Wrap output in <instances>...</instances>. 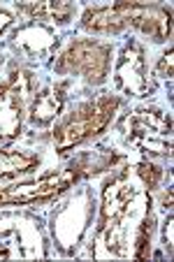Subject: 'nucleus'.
I'll return each mask as SVG.
<instances>
[{
    "mask_svg": "<svg viewBox=\"0 0 174 262\" xmlns=\"http://www.w3.org/2000/svg\"><path fill=\"white\" fill-rule=\"evenodd\" d=\"M116 109H119V98L116 95H100L98 100H91V102L75 107L56 125V133H54L56 151L65 154L68 148L100 135L110 125L112 116L116 114Z\"/></svg>",
    "mask_w": 174,
    "mask_h": 262,
    "instance_id": "1",
    "label": "nucleus"
},
{
    "mask_svg": "<svg viewBox=\"0 0 174 262\" xmlns=\"http://www.w3.org/2000/svg\"><path fill=\"white\" fill-rule=\"evenodd\" d=\"M112 47L95 40H77L58 56V74H81L91 84H102L110 74Z\"/></svg>",
    "mask_w": 174,
    "mask_h": 262,
    "instance_id": "2",
    "label": "nucleus"
},
{
    "mask_svg": "<svg viewBox=\"0 0 174 262\" xmlns=\"http://www.w3.org/2000/svg\"><path fill=\"white\" fill-rule=\"evenodd\" d=\"M77 179L79 177L75 174V169L68 167L60 174H51V177L45 179H35V181H24L7 186V188H0V207H16V204L21 207V204L47 202V200L72 188V183Z\"/></svg>",
    "mask_w": 174,
    "mask_h": 262,
    "instance_id": "3",
    "label": "nucleus"
},
{
    "mask_svg": "<svg viewBox=\"0 0 174 262\" xmlns=\"http://www.w3.org/2000/svg\"><path fill=\"white\" fill-rule=\"evenodd\" d=\"M116 84L121 91L137 98H144L154 91L149 77H146V56L144 47L139 42H128L125 49L121 51V58L116 63Z\"/></svg>",
    "mask_w": 174,
    "mask_h": 262,
    "instance_id": "4",
    "label": "nucleus"
},
{
    "mask_svg": "<svg viewBox=\"0 0 174 262\" xmlns=\"http://www.w3.org/2000/svg\"><path fill=\"white\" fill-rule=\"evenodd\" d=\"M91 221V200L89 195H77L70 200L58 213H54V237L60 242V246H77L81 239L86 225Z\"/></svg>",
    "mask_w": 174,
    "mask_h": 262,
    "instance_id": "5",
    "label": "nucleus"
},
{
    "mask_svg": "<svg viewBox=\"0 0 174 262\" xmlns=\"http://www.w3.org/2000/svg\"><path fill=\"white\" fill-rule=\"evenodd\" d=\"M172 16L167 10L158 5H146V3H130L128 10V26L142 30L144 35H149L154 42H163L169 37L172 30Z\"/></svg>",
    "mask_w": 174,
    "mask_h": 262,
    "instance_id": "6",
    "label": "nucleus"
},
{
    "mask_svg": "<svg viewBox=\"0 0 174 262\" xmlns=\"http://www.w3.org/2000/svg\"><path fill=\"white\" fill-rule=\"evenodd\" d=\"M128 10L130 3H114L110 7H95L84 14V26L86 30L93 33H121L128 28Z\"/></svg>",
    "mask_w": 174,
    "mask_h": 262,
    "instance_id": "7",
    "label": "nucleus"
},
{
    "mask_svg": "<svg viewBox=\"0 0 174 262\" xmlns=\"http://www.w3.org/2000/svg\"><path fill=\"white\" fill-rule=\"evenodd\" d=\"M65 104V84L49 86V89L40 91L30 102V121L35 125H47L60 114V109Z\"/></svg>",
    "mask_w": 174,
    "mask_h": 262,
    "instance_id": "8",
    "label": "nucleus"
},
{
    "mask_svg": "<svg viewBox=\"0 0 174 262\" xmlns=\"http://www.w3.org/2000/svg\"><path fill=\"white\" fill-rule=\"evenodd\" d=\"M33 89H35L33 72H28V70H12L5 79L0 81V102H12L24 107V102L33 93Z\"/></svg>",
    "mask_w": 174,
    "mask_h": 262,
    "instance_id": "9",
    "label": "nucleus"
},
{
    "mask_svg": "<svg viewBox=\"0 0 174 262\" xmlns=\"http://www.w3.org/2000/svg\"><path fill=\"white\" fill-rule=\"evenodd\" d=\"M128 125L151 135H158V137H167V139H169V133H172V119H169V114L160 112V109H137L128 119Z\"/></svg>",
    "mask_w": 174,
    "mask_h": 262,
    "instance_id": "10",
    "label": "nucleus"
},
{
    "mask_svg": "<svg viewBox=\"0 0 174 262\" xmlns=\"http://www.w3.org/2000/svg\"><path fill=\"white\" fill-rule=\"evenodd\" d=\"M14 42L24 51L37 56V54H45L49 47H54L56 35L51 33L49 28H45V26L30 24V26H26V28L16 30V33H14Z\"/></svg>",
    "mask_w": 174,
    "mask_h": 262,
    "instance_id": "11",
    "label": "nucleus"
},
{
    "mask_svg": "<svg viewBox=\"0 0 174 262\" xmlns=\"http://www.w3.org/2000/svg\"><path fill=\"white\" fill-rule=\"evenodd\" d=\"M24 12L37 21L63 26L72 19L75 7L70 5V3H54V0H49V3H28V5H24Z\"/></svg>",
    "mask_w": 174,
    "mask_h": 262,
    "instance_id": "12",
    "label": "nucleus"
},
{
    "mask_svg": "<svg viewBox=\"0 0 174 262\" xmlns=\"http://www.w3.org/2000/svg\"><path fill=\"white\" fill-rule=\"evenodd\" d=\"M40 165V156L28 151H0V177L33 172Z\"/></svg>",
    "mask_w": 174,
    "mask_h": 262,
    "instance_id": "13",
    "label": "nucleus"
},
{
    "mask_svg": "<svg viewBox=\"0 0 174 262\" xmlns=\"http://www.w3.org/2000/svg\"><path fill=\"white\" fill-rule=\"evenodd\" d=\"M128 142L133 144V146H137L139 151H144V154L169 156V151H172V144H169L167 137H158V135L144 133V130H137V128H130Z\"/></svg>",
    "mask_w": 174,
    "mask_h": 262,
    "instance_id": "14",
    "label": "nucleus"
},
{
    "mask_svg": "<svg viewBox=\"0 0 174 262\" xmlns=\"http://www.w3.org/2000/svg\"><path fill=\"white\" fill-rule=\"evenodd\" d=\"M19 130H21V107L7 102L5 107H0V142L14 137Z\"/></svg>",
    "mask_w": 174,
    "mask_h": 262,
    "instance_id": "15",
    "label": "nucleus"
},
{
    "mask_svg": "<svg viewBox=\"0 0 174 262\" xmlns=\"http://www.w3.org/2000/svg\"><path fill=\"white\" fill-rule=\"evenodd\" d=\"M151 232H154V218L146 213V216L142 218V223L137 225V234H135V251H133V255L137 257V260H144V257H149Z\"/></svg>",
    "mask_w": 174,
    "mask_h": 262,
    "instance_id": "16",
    "label": "nucleus"
},
{
    "mask_svg": "<svg viewBox=\"0 0 174 262\" xmlns=\"http://www.w3.org/2000/svg\"><path fill=\"white\" fill-rule=\"evenodd\" d=\"M137 177L142 179V183L151 190V188H156L158 181L163 179V169H160L158 165H154V163H139L137 165Z\"/></svg>",
    "mask_w": 174,
    "mask_h": 262,
    "instance_id": "17",
    "label": "nucleus"
},
{
    "mask_svg": "<svg viewBox=\"0 0 174 262\" xmlns=\"http://www.w3.org/2000/svg\"><path fill=\"white\" fill-rule=\"evenodd\" d=\"M172 63H174V51L169 49L167 54L160 58L158 68H156V74H158V77H163V79H172Z\"/></svg>",
    "mask_w": 174,
    "mask_h": 262,
    "instance_id": "18",
    "label": "nucleus"
},
{
    "mask_svg": "<svg viewBox=\"0 0 174 262\" xmlns=\"http://www.w3.org/2000/svg\"><path fill=\"white\" fill-rule=\"evenodd\" d=\"M165 246H167V251H172V216H167V223H165Z\"/></svg>",
    "mask_w": 174,
    "mask_h": 262,
    "instance_id": "19",
    "label": "nucleus"
},
{
    "mask_svg": "<svg viewBox=\"0 0 174 262\" xmlns=\"http://www.w3.org/2000/svg\"><path fill=\"white\" fill-rule=\"evenodd\" d=\"M10 26H12V14L10 12H5V10H0V35L5 33Z\"/></svg>",
    "mask_w": 174,
    "mask_h": 262,
    "instance_id": "20",
    "label": "nucleus"
},
{
    "mask_svg": "<svg viewBox=\"0 0 174 262\" xmlns=\"http://www.w3.org/2000/svg\"><path fill=\"white\" fill-rule=\"evenodd\" d=\"M0 257H10V251L5 246H0Z\"/></svg>",
    "mask_w": 174,
    "mask_h": 262,
    "instance_id": "21",
    "label": "nucleus"
}]
</instances>
